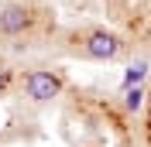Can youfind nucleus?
Listing matches in <instances>:
<instances>
[{"instance_id": "nucleus-4", "label": "nucleus", "mask_w": 151, "mask_h": 147, "mask_svg": "<svg viewBox=\"0 0 151 147\" xmlns=\"http://www.w3.org/2000/svg\"><path fill=\"white\" fill-rule=\"evenodd\" d=\"M144 75H148V62H134L127 72H124V86H141Z\"/></svg>"}, {"instance_id": "nucleus-5", "label": "nucleus", "mask_w": 151, "mask_h": 147, "mask_svg": "<svg viewBox=\"0 0 151 147\" xmlns=\"http://www.w3.org/2000/svg\"><path fill=\"white\" fill-rule=\"evenodd\" d=\"M141 103H144V89H141V86H127V92H124V106L134 113Z\"/></svg>"}, {"instance_id": "nucleus-3", "label": "nucleus", "mask_w": 151, "mask_h": 147, "mask_svg": "<svg viewBox=\"0 0 151 147\" xmlns=\"http://www.w3.org/2000/svg\"><path fill=\"white\" fill-rule=\"evenodd\" d=\"M28 28V10L21 4H7L0 10V34H21Z\"/></svg>"}, {"instance_id": "nucleus-1", "label": "nucleus", "mask_w": 151, "mask_h": 147, "mask_svg": "<svg viewBox=\"0 0 151 147\" xmlns=\"http://www.w3.org/2000/svg\"><path fill=\"white\" fill-rule=\"evenodd\" d=\"M24 89H28V96L35 103H48V99H55L58 92H62V82H58V75L52 72H31L28 79H24Z\"/></svg>"}, {"instance_id": "nucleus-2", "label": "nucleus", "mask_w": 151, "mask_h": 147, "mask_svg": "<svg viewBox=\"0 0 151 147\" xmlns=\"http://www.w3.org/2000/svg\"><path fill=\"white\" fill-rule=\"evenodd\" d=\"M117 51H120V41L113 34H106V31H93V34L86 38V55L89 58L106 62V58H117Z\"/></svg>"}, {"instance_id": "nucleus-6", "label": "nucleus", "mask_w": 151, "mask_h": 147, "mask_svg": "<svg viewBox=\"0 0 151 147\" xmlns=\"http://www.w3.org/2000/svg\"><path fill=\"white\" fill-rule=\"evenodd\" d=\"M10 86V69H4V65H0V92L7 89Z\"/></svg>"}]
</instances>
